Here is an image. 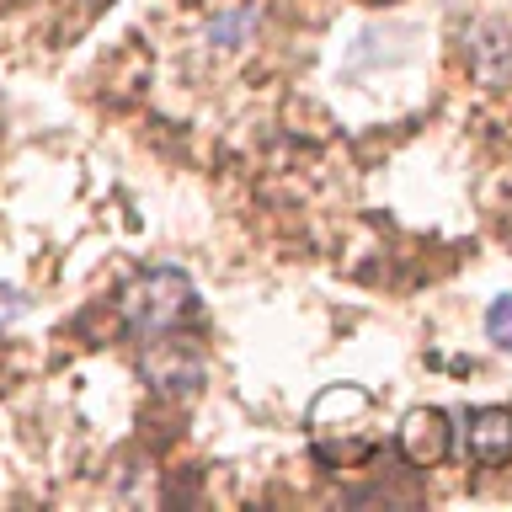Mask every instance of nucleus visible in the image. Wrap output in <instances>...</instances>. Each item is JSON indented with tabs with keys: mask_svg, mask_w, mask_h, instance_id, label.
Wrapping results in <instances>:
<instances>
[{
	"mask_svg": "<svg viewBox=\"0 0 512 512\" xmlns=\"http://www.w3.org/2000/svg\"><path fill=\"white\" fill-rule=\"evenodd\" d=\"M470 75L480 86H512V32L502 22H475L470 27Z\"/></svg>",
	"mask_w": 512,
	"mask_h": 512,
	"instance_id": "nucleus-3",
	"label": "nucleus"
},
{
	"mask_svg": "<svg viewBox=\"0 0 512 512\" xmlns=\"http://www.w3.org/2000/svg\"><path fill=\"white\" fill-rule=\"evenodd\" d=\"M486 331H491V342L502 347V352H512V294H502L486 310Z\"/></svg>",
	"mask_w": 512,
	"mask_h": 512,
	"instance_id": "nucleus-6",
	"label": "nucleus"
},
{
	"mask_svg": "<svg viewBox=\"0 0 512 512\" xmlns=\"http://www.w3.org/2000/svg\"><path fill=\"white\" fill-rule=\"evenodd\" d=\"M464 448H470V459L486 464V470L507 464V459H512V411H507V406L475 411L470 427H464Z\"/></svg>",
	"mask_w": 512,
	"mask_h": 512,
	"instance_id": "nucleus-4",
	"label": "nucleus"
},
{
	"mask_svg": "<svg viewBox=\"0 0 512 512\" xmlns=\"http://www.w3.org/2000/svg\"><path fill=\"white\" fill-rule=\"evenodd\" d=\"M256 22V11H235V16H219V22H214V43H235L240 38V32H246Z\"/></svg>",
	"mask_w": 512,
	"mask_h": 512,
	"instance_id": "nucleus-7",
	"label": "nucleus"
},
{
	"mask_svg": "<svg viewBox=\"0 0 512 512\" xmlns=\"http://www.w3.org/2000/svg\"><path fill=\"white\" fill-rule=\"evenodd\" d=\"M139 368H144V379H150L155 390H182L187 395V390L203 384V358L187 342H166V352H144Z\"/></svg>",
	"mask_w": 512,
	"mask_h": 512,
	"instance_id": "nucleus-5",
	"label": "nucleus"
},
{
	"mask_svg": "<svg viewBox=\"0 0 512 512\" xmlns=\"http://www.w3.org/2000/svg\"><path fill=\"white\" fill-rule=\"evenodd\" d=\"M448 438H454V427H448V416L438 406H422V411H411L406 422H400L395 432V443H400V454H406V464H416V470H427V464H438L448 454Z\"/></svg>",
	"mask_w": 512,
	"mask_h": 512,
	"instance_id": "nucleus-2",
	"label": "nucleus"
},
{
	"mask_svg": "<svg viewBox=\"0 0 512 512\" xmlns=\"http://www.w3.org/2000/svg\"><path fill=\"white\" fill-rule=\"evenodd\" d=\"M187 310H192V283H187L182 267H144L139 278L123 288V320L144 336L171 331Z\"/></svg>",
	"mask_w": 512,
	"mask_h": 512,
	"instance_id": "nucleus-1",
	"label": "nucleus"
}]
</instances>
